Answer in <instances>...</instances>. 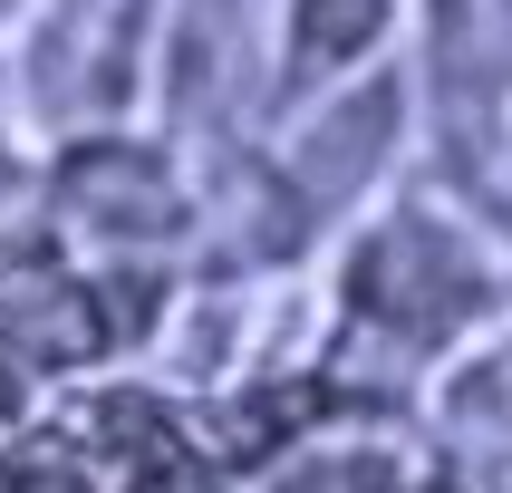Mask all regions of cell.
<instances>
[{
	"mask_svg": "<svg viewBox=\"0 0 512 493\" xmlns=\"http://www.w3.org/2000/svg\"><path fill=\"white\" fill-rule=\"evenodd\" d=\"M406 29H416V0H271V20H261L271 107H300V97L397 68Z\"/></svg>",
	"mask_w": 512,
	"mask_h": 493,
	"instance_id": "7a4b0ae2",
	"label": "cell"
},
{
	"mask_svg": "<svg viewBox=\"0 0 512 493\" xmlns=\"http://www.w3.org/2000/svg\"><path fill=\"white\" fill-rule=\"evenodd\" d=\"M503 310V261L455 203L435 194H377L339 232L329 261V319L348 339L387 348L397 368H435Z\"/></svg>",
	"mask_w": 512,
	"mask_h": 493,
	"instance_id": "6da1fadb",
	"label": "cell"
},
{
	"mask_svg": "<svg viewBox=\"0 0 512 493\" xmlns=\"http://www.w3.org/2000/svg\"><path fill=\"white\" fill-rule=\"evenodd\" d=\"M20 10H29V0H0V29H10V20H20Z\"/></svg>",
	"mask_w": 512,
	"mask_h": 493,
	"instance_id": "3957f363",
	"label": "cell"
}]
</instances>
